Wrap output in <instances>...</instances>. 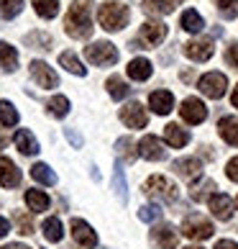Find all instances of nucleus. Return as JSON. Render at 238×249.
Instances as JSON below:
<instances>
[{
	"label": "nucleus",
	"mask_w": 238,
	"mask_h": 249,
	"mask_svg": "<svg viewBox=\"0 0 238 249\" xmlns=\"http://www.w3.org/2000/svg\"><path fill=\"white\" fill-rule=\"evenodd\" d=\"M0 124L3 126H16L18 124V110L13 108V103L0 100Z\"/></svg>",
	"instance_id": "nucleus-36"
},
{
	"label": "nucleus",
	"mask_w": 238,
	"mask_h": 249,
	"mask_svg": "<svg viewBox=\"0 0 238 249\" xmlns=\"http://www.w3.org/2000/svg\"><path fill=\"white\" fill-rule=\"evenodd\" d=\"M179 116L185 118V124L197 126L207 118V106L200 98H185L182 100V108H179Z\"/></svg>",
	"instance_id": "nucleus-8"
},
{
	"label": "nucleus",
	"mask_w": 238,
	"mask_h": 249,
	"mask_svg": "<svg viewBox=\"0 0 238 249\" xmlns=\"http://www.w3.org/2000/svg\"><path fill=\"white\" fill-rule=\"evenodd\" d=\"M213 224H210L207 218L203 216H187L185 221H182V234H185L187 239H197V242H203V239H210L213 236Z\"/></svg>",
	"instance_id": "nucleus-7"
},
{
	"label": "nucleus",
	"mask_w": 238,
	"mask_h": 249,
	"mask_svg": "<svg viewBox=\"0 0 238 249\" xmlns=\"http://www.w3.org/2000/svg\"><path fill=\"white\" fill-rule=\"evenodd\" d=\"M215 249H238V244L231 242V239H221V242L215 244Z\"/></svg>",
	"instance_id": "nucleus-45"
},
{
	"label": "nucleus",
	"mask_w": 238,
	"mask_h": 249,
	"mask_svg": "<svg viewBox=\"0 0 238 249\" xmlns=\"http://www.w3.org/2000/svg\"><path fill=\"white\" fill-rule=\"evenodd\" d=\"M164 139H167L169 146L182 149V146L190 144V134H187V128H182V126H177V124H169L167 128H164Z\"/></svg>",
	"instance_id": "nucleus-21"
},
{
	"label": "nucleus",
	"mask_w": 238,
	"mask_h": 249,
	"mask_svg": "<svg viewBox=\"0 0 238 249\" xmlns=\"http://www.w3.org/2000/svg\"><path fill=\"white\" fill-rule=\"evenodd\" d=\"M23 11V0H0V18H16Z\"/></svg>",
	"instance_id": "nucleus-37"
},
{
	"label": "nucleus",
	"mask_w": 238,
	"mask_h": 249,
	"mask_svg": "<svg viewBox=\"0 0 238 249\" xmlns=\"http://www.w3.org/2000/svg\"><path fill=\"white\" fill-rule=\"evenodd\" d=\"M31 178L36 182H41V185H57V175H54V170L44 162H36L31 167Z\"/></svg>",
	"instance_id": "nucleus-27"
},
{
	"label": "nucleus",
	"mask_w": 238,
	"mask_h": 249,
	"mask_svg": "<svg viewBox=\"0 0 238 249\" xmlns=\"http://www.w3.org/2000/svg\"><path fill=\"white\" fill-rule=\"evenodd\" d=\"M59 64H62L67 72H72V75H77V77H85V75H87V70L82 67V62L77 59L75 52H62V54H59Z\"/></svg>",
	"instance_id": "nucleus-26"
},
{
	"label": "nucleus",
	"mask_w": 238,
	"mask_h": 249,
	"mask_svg": "<svg viewBox=\"0 0 238 249\" xmlns=\"http://www.w3.org/2000/svg\"><path fill=\"white\" fill-rule=\"evenodd\" d=\"M225 62L231 64V67H236V70H238V41H233L231 47L225 49Z\"/></svg>",
	"instance_id": "nucleus-42"
},
{
	"label": "nucleus",
	"mask_w": 238,
	"mask_h": 249,
	"mask_svg": "<svg viewBox=\"0 0 238 249\" xmlns=\"http://www.w3.org/2000/svg\"><path fill=\"white\" fill-rule=\"evenodd\" d=\"M115 154H118V160L126 162V164L136 162V144H133L131 136H121V139L115 142Z\"/></svg>",
	"instance_id": "nucleus-24"
},
{
	"label": "nucleus",
	"mask_w": 238,
	"mask_h": 249,
	"mask_svg": "<svg viewBox=\"0 0 238 249\" xmlns=\"http://www.w3.org/2000/svg\"><path fill=\"white\" fill-rule=\"evenodd\" d=\"M31 3H33V11L41 18H54L59 13V0H31Z\"/></svg>",
	"instance_id": "nucleus-34"
},
{
	"label": "nucleus",
	"mask_w": 238,
	"mask_h": 249,
	"mask_svg": "<svg viewBox=\"0 0 238 249\" xmlns=\"http://www.w3.org/2000/svg\"><path fill=\"white\" fill-rule=\"evenodd\" d=\"M218 134L223 136L225 144L238 146V116H223L218 121Z\"/></svg>",
	"instance_id": "nucleus-19"
},
{
	"label": "nucleus",
	"mask_w": 238,
	"mask_h": 249,
	"mask_svg": "<svg viewBox=\"0 0 238 249\" xmlns=\"http://www.w3.org/2000/svg\"><path fill=\"white\" fill-rule=\"evenodd\" d=\"M213 39H192L185 44V54L192 59V62H207L210 57H213Z\"/></svg>",
	"instance_id": "nucleus-13"
},
{
	"label": "nucleus",
	"mask_w": 238,
	"mask_h": 249,
	"mask_svg": "<svg viewBox=\"0 0 238 249\" xmlns=\"http://www.w3.org/2000/svg\"><path fill=\"white\" fill-rule=\"evenodd\" d=\"M41 229H44V239H47V242H62V236H64V229H62V221L59 218H47L41 224Z\"/></svg>",
	"instance_id": "nucleus-30"
},
{
	"label": "nucleus",
	"mask_w": 238,
	"mask_h": 249,
	"mask_svg": "<svg viewBox=\"0 0 238 249\" xmlns=\"http://www.w3.org/2000/svg\"><path fill=\"white\" fill-rule=\"evenodd\" d=\"M139 154L143 157V160L149 162H161L167 160V149H164V144L157 139V136H143V139L139 142Z\"/></svg>",
	"instance_id": "nucleus-12"
},
{
	"label": "nucleus",
	"mask_w": 238,
	"mask_h": 249,
	"mask_svg": "<svg viewBox=\"0 0 238 249\" xmlns=\"http://www.w3.org/2000/svg\"><path fill=\"white\" fill-rule=\"evenodd\" d=\"M143 11L149 16H167L172 13L177 5H182V0H143Z\"/></svg>",
	"instance_id": "nucleus-22"
},
{
	"label": "nucleus",
	"mask_w": 238,
	"mask_h": 249,
	"mask_svg": "<svg viewBox=\"0 0 238 249\" xmlns=\"http://www.w3.org/2000/svg\"><path fill=\"white\" fill-rule=\"evenodd\" d=\"M207 203H210V211H213V216L218 221H231V216H233V200L228 198V196L215 193V196L210 198Z\"/></svg>",
	"instance_id": "nucleus-14"
},
{
	"label": "nucleus",
	"mask_w": 238,
	"mask_h": 249,
	"mask_svg": "<svg viewBox=\"0 0 238 249\" xmlns=\"http://www.w3.org/2000/svg\"><path fill=\"white\" fill-rule=\"evenodd\" d=\"M231 103L238 108V85H236V90H233V95H231Z\"/></svg>",
	"instance_id": "nucleus-48"
},
{
	"label": "nucleus",
	"mask_w": 238,
	"mask_h": 249,
	"mask_svg": "<svg viewBox=\"0 0 238 249\" xmlns=\"http://www.w3.org/2000/svg\"><path fill=\"white\" fill-rule=\"evenodd\" d=\"M85 57L87 62H93L95 67H111V64L118 62V49L111 41H95L85 47Z\"/></svg>",
	"instance_id": "nucleus-5"
},
{
	"label": "nucleus",
	"mask_w": 238,
	"mask_h": 249,
	"mask_svg": "<svg viewBox=\"0 0 238 249\" xmlns=\"http://www.w3.org/2000/svg\"><path fill=\"white\" fill-rule=\"evenodd\" d=\"M128 18H131V13H128V8L123 3H118V0H108V3L100 5L97 11V21L100 26H103L105 31H121L128 26Z\"/></svg>",
	"instance_id": "nucleus-2"
},
{
	"label": "nucleus",
	"mask_w": 238,
	"mask_h": 249,
	"mask_svg": "<svg viewBox=\"0 0 238 249\" xmlns=\"http://www.w3.org/2000/svg\"><path fill=\"white\" fill-rule=\"evenodd\" d=\"M175 172L179 175V178H185V180H195V178L203 175V164H200L197 157H185V160L175 162Z\"/></svg>",
	"instance_id": "nucleus-18"
},
{
	"label": "nucleus",
	"mask_w": 238,
	"mask_h": 249,
	"mask_svg": "<svg viewBox=\"0 0 238 249\" xmlns=\"http://www.w3.org/2000/svg\"><path fill=\"white\" fill-rule=\"evenodd\" d=\"M185 249H203V247H185Z\"/></svg>",
	"instance_id": "nucleus-50"
},
{
	"label": "nucleus",
	"mask_w": 238,
	"mask_h": 249,
	"mask_svg": "<svg viewBox=\"0 0 238 249\" xmlns=\"http://www.w3.org/2000/svg\"><path fill=\"white\" fill-rule=\"evenodd\" d=\"M0 185L3 188H16L21 185V170L13 164V160L0 157Z\"/></svg>",
	"instance_id": "nucleus-15"
},
{
	"label": "nucleus",
	"mask_w": 238,
	"mask_h": 249,
	"mask_svg": "<svg viewBox=\"0 0 238 249\" xmlns=\"http://www.w3.org/2000/svg\"><path fill=\"white\" fill-rule=\"evenodd\" d=\"M64 136H67V142H69L72 146H77V149L82 146V136L75 131V128H64Z\"/></svg>",
	"instance_id": "nucleus-44"
},
{
	"label": "nucleus",
	"mask_w": 238,
	"mask_h": 249,
	"mask_svg": "<svg viewBox=\"0 0 238 249\" xmlns=\"http://www.w3.org/2000/svg\"><path fill=\"white\" fill-rule=\"evenodd\" d=\"M113 190H115L118 200L126 206L128 203V185H126V175L121 170V164H115V172H113Z\"/></svg>",
	"instance_id": "nucleus-32"
},
{
	"label": "nucleus",
	"mask_w": 238,
	"mask_h": 249,
	"mask_svg": "<svg viewBox=\"0 0 238 249\" xmlns=\"http://www.w3.org/2000/svg\"><path fill=\"white\" fill-rule=\"evenodd\" d=\"M215 190H218V185L213 180H203L200 185H195L192 188V200H197V203H203V200H210L215 196Z\"/></svg>",
	"instance_id": "nucleus-33"
},
{
	"label": "nucleus",
	"mask_w": 238,
	"mask_h": 249,
	"mask_svg": "<svg viewBox=\"0 0 238 249\" xmlns=\"http://www.w3.org/2000/svg\"><path fill=\"white\" fill-rule=\"evenodd\" d=\"M121 121L128 128H143L149 124V116H146V108L141 103H128L121 108Z\"/></svg>",
	"instance_id": "nucleus-11"
},
{
	"label": "nucleus",
	"mask_w": 238,
	"mask_h": 249,
	"mask_svg": "<svg viewBox=\"0 0 238 249\" xmlns=\"http://www.w3.org/2000/svg\"><path fill=\"white\" fill-rule=\"evenodd\" d=\"M26 44H29V47H36V49H51V36L36 31V34L26 36Z\"/></svg>",
	"instance_id": "nucleus-39"
},
{
	"label": "nucleus",
	"mask_w": 238,
	"mask_h": 249,
	"mask_svg": "<svg viewBox=\"0 0 238 249\" xmlns=\"http://www.w3.org/2000/svg\"><path fill=\"white\" fill-rule=\"evenodd\" d=\"M5 144H8V139H5V136H3V134H0V149H3V146H5Z\"/></svg>",
	"instance_id": "nucleus-49"
},
{
	"label": "nucleus",
	"mask_w": 238,
	"mask_h": 249,
	"mask_svg": "<svg viewBox=\"0 0 238 249\" xmlns=\"http://www.w3.org/2000/svg\"><path fill=\"white\" fill-rule=\"evenodd\" d=\"M151 242H157L159 249H177V231H175V229H172L169 224L154 226Z\"/></svg>",
	"instance_id": "nucleus-16"
},
{
	"label": "nucleus",
	"mask_w": 238,
	"mask_h": 249,
	"mask_svg": "<svg viewBox=\"0 0 238 249\" xmlns=\"http://www.w3.org/2000/svg\"><path fill=\"white\" fill-rule=\"evenodd\" d=\"M13 142H16V146H18V152L21 154H39V142L33 139V134L29 131V128H18L16 131V136H13Z\"/></svg>",
	"instance_id": "nucleus-20"
},
{
	"label": "nucleus",
	"mask_w": 238,
	"mask_h": 249,
	"mask_svg": "<svg viewBox=\"0 0 238 249\" xmlns=\"http://www.w3.org/2000/svg\"><path fill=\"white\" fill-rule=\"evenodd\" d=\"M159 216H161V211H159L157 206H141V208H139V218H141V221H146V224L157 221Z\"/></svg>",
	"instance_id": "nucleus-41"
},
{
	"label": "nucleus",
	"mask_w": 238,
	"mask_h": 249,
	"mask_svg": "<svg viewBox=\"0 0 238 249\" xmlns=\"http://www.w3.org/2000/svg\"><path fill=\"white\" fill-rule=\"evenodd\" d=\"M8 231H11V224H8V218H3V216H0V239H3Z\"/></svg>",
	"instance_id": "nucleus-46"
},
{
	"label": "nucleus",
	"mask_w": 238,
	"mask_h": 249,
	"mask_svg": "<svg viewBox=\"0 0 238 249\" xmlns=\"http://www.w3.org/2000/svg\"><path fill=\"white\" fill-rule=\"evenodd\" d=\"M128 77L136 80V82H143L151 77V62L143 59V57H136L128 62Z\"/></svg>",
	"instance_id": "nucleus-23"
},
{
	"label": "nucleus",
	"mask_w": 238,
	"mask_h": 249,
	"mask_svg": "<svg viewBox=\"0 0 238 249\" xmlns=\"http://www.w3.org/2000/svg\"><path fill=\"white\" fill-rule=\"evenodd\" d=\"M49 113L54 116V118H64L69 113V100L64 98V95H54L51 100H49Z\"/></svg>",
	"instance_id": "nucleus-35"
},
{
	"label": "nucleus",
	"mask_w": 238,
	"mask_h": 249,
	"mask_svg": "<svg viewBox=\"0 0 238 249\" xmlns=\"http://www.w3.org/2000/svg\"><path fill=\"white\" fill-rule=\"evenodd\" d=\"M143 193L157 203H175L179 198L177 185L169 178H164V175H151V178L143 182Z\"/></svg>",
	"instance_id": "nucleus-3"
},
{
	"label": "nucleus",
	"mask_w": 238,
	"mask_h": 249,
	"mask_svg": "<svg viewBox=\"0 0 238 249\" xmlns=\"http://www.w3.org/2000/svg\"><path fill=\"white\" fill-rule=\"evenodd\" d=\"M18 67V52L11 47V44L0 41V70L3 72H16Z\"/></svg>",
	"instance_id": "nucleus-25"
},
{
	"label": "nucleus",
	"mask_w": 238,
	"mask_h": 249,
	"mask_svg": "<svg viewBox=\"0 0 238 249\" xmlns=\"http://www.w3.org/2000/svg\"><path fill=\"white\" fill-rule=\"evenodd\" d=\"M16 221V226H18V234H23V236H31L33 234V221L29 213H23V211H18V213L13 216Z\"/></svg>",
	"instance_id": "nucleus-38"
},
{
	"label": "nucleus",
	"mask_w": 238,
	"mask_h": 249,
	"mask_svg": "<svg viewBox=\"0 0 238 249\" xmlns=\"http://www.w3.org/2000/svg\"><path fill=\"white\" fill-rule=\"evenodd\" d=\"M218 13L223 18H236L238 16V0H218Z\"/></svg>",
	"instance_id": "nucleus-40"
},
{
	"label": "nucleus",
	"mask_w": 238,
	"mask_h": 249,
	"mask_svg": "<svg viewBox=\"0 0 238 249\" xmlns=\"http://www.w3.org/2000/svg\"><path fill=\"white\" fill-rule=\"evenodd\" d=\"M64 31L72 39H90L93 36V16H90V8L82 0H75L69 5L67 18H64Z\"/></svg>",
	"instance_id": "nucleus-1"
},
{
	"label": "nucleus",
	"mask_w": 238,
	"mask_h": 249,
	"mask_svg": "<svg viewBox=\"0 0 238 249\" xmlns=\"http://www.w3.org/2000/svg\"><path fill=\"white\" fill-rule=\"evenodd\" d=\"M72 239H75L79 247H85V249H95L97 247L95 229L90 226L87 221H82V218H72Z\"/></svg>",
	"instance_id": "nucleus-10"
},
{
	"label": "nucleus",
	"mask_w": 238,
	"mask_h": 249,
	"mask_svg": "<svg viewBox=\"0 0 238 249\" xmlns=\"http://www.w3.org/2000/svg\"><path fill=\"white\" fill-rule=\"evenodd\" d=\"M105 88H108V93H111V98H115V100H123L128 93H131V88L126 85V80H121L118 75H113V77H108V82H105Z\"/></svg>",
	"instance_id": "nucleus-31"
},
{
	"label": "nucleus",
	"mask_w": 238,
	"mask_h": 249,
	"mask_svg": "<svg viewBox=\"0 0 238 249\" xmlns=\"http://www.w3.org/2000/svg\"><path fill=\"white\" fill-rule=\"evenodd\" d=\"M225 175H228V180L238 182V157H233V160L225 164Z\"/></svg>",
	"instance_id": "nucleus-43"
},
{
	"label": "nucleus",
	"mask_w": 238,
	"mask_h": 249,
	"mask_svg": "<svg viewBox=\"0 0 238 249\" xmlns=\"http://www.w3.org/2000/svg\"><path fill=\"white\" fill-rule=\"evenodd\" d=\"M149 106L154 113L159 116H167L172 108H175V95L169 93V90H154V93L149 95Z\"/></svg>",
	"instance_id": "nucleus-17"
},
{
	"label": "nucleus",
	"mask_w": 238,
	"mask_h": 249,
	"mask_svg": "<svg viewBox=\"0 0 238 249\" xmlns=\"http://www.w3.org/2000/svg\"><path fill=\"white\" fill-rule=\"evenodd\" d=\"M3 249H31V247H26V244H5Z\"/></svg>",
	"instance_id": "nucleus-47"
},
{
	"label": "nucleus",
	"mask_w": 238,
	"mask_h": 249,
	"mask_svg": "<svg viewBox=\"0 0 238 249\" xmlns=\"http://www.w3.org/2000/svg\"><path fill=\"white\" fill-rule=\"evenodd\" d=\"M167 39V26L164 23H143L139 29V39L131 41V49H151Z\"/></svg>",
	"instance_id": "nucleus-4"
},
{
	"label": "nucleus",
	"mask_w": 238,
	"mask_h": 249,
	"mask_svg": "<svg viewBox=\"0 0 238 249\" xmlns=\"http://www.w3.org/2000/svg\"><path fill=\"white\" fill-rule=\"evenodd\" d=\"M26 203H29V208L33 213H41V211L49 208V196L44 190H26Z\"/></svg>",
	"instance_id": "nucleus-28"
},
{
	"label": "nucleus",
	"mask_w": 238,
	"mask_h": 249,
	"mask_svg": "<svg viewBox=\"0 0 238 249\" xmlns=\"http://www.w3.org/2000/svg\"><path fill=\"white\" fill-rule=\"evenodd\" d=\"M197 88H200V93H203V95L213 98V100H221L225 95L228 80H225L223 72H207V75H203L197 80Z\"/></svg>",
	"instance_id": "nucleus-6"
},
{
	"label": "nucleus",
	"mask_w": 238,
	"mask_h": 249,
	"mask_svg": "<svg viewBox=\"0 0 238 249\" xmlns=\"http://www.w3.org/2000/svg\"><path fill=\"white\" fill-rule=\"evenodd\" d=\"M29 72H31V77H33V82L39 88H57L59 85V77H57V72H54L47 62H41V59H33L31 64H29Z\"/></svg>",
	"instance_id": "nucleus-9"
},
{
	"label": "nucleus",
	"mask_w": 238,
	"mask_h": 249,
	"mask_svg": "<svg viewBox=\"0 0 238 249\" xmlns=\"http://www.w3.org/2000/svg\"><path fill=\"white\" fill-rule=\"evenodd\" d=\"M236 203H238V198H236Z\"/></svg>",
	"instance_id": "nucleus-51"
},
{
	"label": "nucleus",
	"mask_w": 238,
	"mask_h": 249,
	"mask_svg": "<svg viewBox=\"0 0 238 249\" xmlns=\"http://www.w3.org/2000/svg\"><path fill=\"white\" fill-rule=\"evenodd\" d=\"M182 29H185V31H190V34H200V31H203L205 29V21H203V16H200L197 11H192V8H190V11H185V13H182Z\"/></svg>",
	"instance_id": "nucleus-29"
}]
</instances>
